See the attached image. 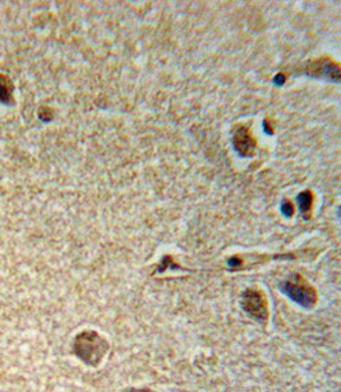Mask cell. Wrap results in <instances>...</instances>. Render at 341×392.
<instances>
[{
    "mask_svg": "<svg viewBox=\"0 0 341 392\" xmlns=\"http://www.w3.org/2000/svg\"><path fill=\"white\" fill-rule=\"evenodd\" d=\"M241 306L246 314H249L253 319L260 322L261 325H266L268 322V306L266 295L256 289L249 288L242 293L241 297Z\"/></svg>",
    "mask_w": 341,
    "mask_h": 392,
    "instance_id": "cell-3",
    "label": "cell"
},
{
    "mask_svg": "<svg viewBox=\"0 0 341 392\" xmlns=\"http://www.w3.org/2000/svg\"><path fill=\"white\" fill-rule=\"evenodd\" d=\"M232 146L242 157H252L255 154L256 139L248 126L242 124L235 127L232 133Z\"/></svg>",
    "mask_w": 341,
    "mask_h": 392,
    "instance_id": "cell-5",
    "label": "cell"
},
{
    "mask_svg": "<svg viewBox=\"0 0 341 392\" xmlns=\"http://www.w3.org/2000/svg\"><path fill=\"white\" fill-rule=\"evenodd\" d=\"M304 73L315 77V79H325L332 83L340 82V66L336 61L329 57H321L317 59H311L304 66Z\"/></svg>",
    "mask_w": 341,
    "mask_h": 392,
    "instance_id": "cell-4",
    "label": "cell"
},
{
    "mask_svg": "<svg viewBox=\"0 0 341 392\" xmlns=\"http://www.w3.org/2000/svg\"><path fill=\"white\" fill-rule=\"evenodd\" d=\"M109 350V343L105 337L94 330H86L76 336L73 351L79 360L90 366L101 364Z\"/></svg>",
    "mask_w": 341,
    "mask_h": 392,
    "instance_id": "cell-1",
    "label": "cell"
},
{
    "mask_svg": "<svg viewBox=\"0 0 341 392\" xmlns=\"http://www.w3.org/2000/svg\"><path fill=\"white\" fill-rule=\"evenodd\" d=\"M282 211H284V214H285L286 216H291V215H293V212H295V208H293V205L291 204V201H289V200L284 201V207H282Z\"/></svg>",
    "mask_w": 341,
    "mask_h": 392,
    "instance_id": "cell-7",
    "label": "cell"
},
{
    "mask_svg": "<svg viewBox=\"0 0 341 392\" xmlns=\"http://www.w3.org/2000/svg\"><path fill=\"white\" fill-rule=\"evenodd\" d=\"M279 288L284 295H286L302 307L311 308L318 301V293L315 288L302 274L289 275L285 281L281 282Z\"/></svg>",
    "mask_w": 341,
    "mask_h": 392,
    "instance_id": "cell-2",
    "label": "cell"
},
{
    "mask_svg": "<svg viewBox=\"0 0 341 392\" xmlns=\"http://www.w3.org/2000/svg\"><path fill=\"white\" fill-rule=\"evenodd\" d=\"M124 392H153L150 391V390H146V389H143V390H138V389H129V390H125Z\"/></svg>",
    "mask_w": 341,
    "mask_h": 392,
    "instance_id": "cell-8",
    "label": "cell"
},
{
    "mask_svg": "<svg viewBox=\"0 0 341 392\" xmlns=\"http://www.w3.org/2000/svg\"><path fill=\"white\" fill-rule=\"evenodd\" d=\"M313 204H314V194H313L311 190H306V192H303V193L299 194V197H297V205H299L300 211L306 215V218H307V215L310 214V211H311V208H313Z\"/></svg>",
    "mask_w": 341,
    "mask_h": 392,
    "instance_id": "cell-6",
    "label": "cell"
}]
</instances>
